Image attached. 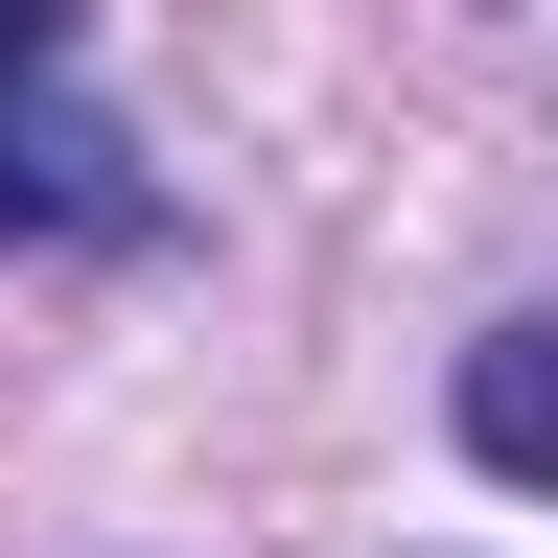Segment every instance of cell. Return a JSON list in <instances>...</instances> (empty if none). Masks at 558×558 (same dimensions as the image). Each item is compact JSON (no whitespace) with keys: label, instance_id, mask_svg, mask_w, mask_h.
Masks as SVG:
<instances>
[{"label":"cell","instance_id":"7a4b0ae2","mask_svg":"<svg viewBox=\"0 0 558 558\" xmlns=\"http://www.w3.org/2000/svg\"><path fill=\"white\" fill-rule=\"evenodd\" d=\"M465 465H488V488H558V303L465 349Z\"/></svg>","mask_w":558,"mask_h":558},{"label":"cell","instance_id":"6da1fadb","mask_svg":"<svg viewBox=\"0 0 558 558\" xmlns=\"http://www.w3.org/2000/svg\"><path fill=\"white\" fill-rule=\"evenodd\" d=\"M140 233H163L140 140L70 94V70H0V256H140Z\"/></svg>","mask_w":558,"mask_h":558},{"label":"cell","instance_id":"3957f363","mask_svg":"<svg viewBox=\"0 0 558 558\" xmlns=\"http://www.w3.org/2000/svg\"><path fill=\"white\" fill-rule=\"evenodd\" d=\"M0 70H70V0H0Z\"/></svg>","mask_w":558,"mask_h":558}]
</instances>
